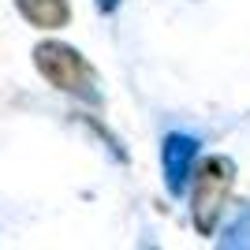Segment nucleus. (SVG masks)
<instances>
[{
    "label": "nucleus",
    "mask_w": 250,
    "mask_h": 250,
    "mask_svg": "<svg viewBox=\"0 0 250 250\" xmlns=\"http://www.w3.org/2000/svg\"><path fill=\"white\" fill-rule=\"evenodd\" d=\"M34 67L49 86H56L60 94H71L86 104H101V90H97V71L90 67L83 52L63 42H42L34 49Z\"/></svg>",
    "instance_id": "obj_1"
},
{
    "label": "nucleus",
    "mask_w": 250,
    "mask_h": 250,
    "mask_svg": "<svg viewBox=\"0 0 250 250\" xmlns=\"http://www.w3.org/2000/svg\"><path fill=\"white\" fill-rule=\"evenodd\" d=\"M190 176H194V183H190V220L202 235H213L220 217H224V206L231 198V187H235V161L224 153H213Z\"/></svg>",
    "instance_id": "obj_2"
},
{
    "label": "nucleus",
    "mask_w": 250,
    "mask_h": 250,
    "mask_svg": "<svg viewBox=\"0 0 250 250\" xmlns=\"http://www.w3.org/2000/svg\"><path fill=\"white\" fill-rule=\"evenodd\" d=\"M194 157H198V138L183 135V131H172L161 142V168H165V187L168 194H183L190 183V172H194Z\"/></svg>",
    "instance_id": "obj_3"
},
{
    "label": "nucleus",
    "mask_w": 250,
    "mask_h": 250,
    "mask_svg": "<svg viewBox=\"0 0 250 250\" xmlns=\"http://www.w3.org/2000/svg\"><path fill=\"white\" fill-rule=\"evenodd\" d=\"M15 8L38 30H60L71 19V4L67 0H15Z\"/></svg>",
    "instance_id": "obj_4"
},
{
    "label": "nucleus",
    "mask_w": 250,
    "mask_h": 250,
    "mask_svg": "<svg viewBox=\"0 0 250 250\" xmlns=\"http://www.w3.org/2000/svg\"><path fill=\"white\" fill-rule=\"evenodd\" d=\"M217 250H250V202L228 220V228H224V235H220Z\"/></svg>",
    "instance_id": "obj_5"
},
{
    "label": "nucleus",
    "mask_w": 250,
    "mask_h": 250,
    "mask_svg": "<svg viewBox=\"0 0 250 250\" xmlns=\"http://www.w3.org/2000/svg\"><path fill=\"white\" fill-rule=\"evenodd\" d=\"M116 8H120V0H97V11H104V15H112Z\"/></svg>",
    "instance_id": "obj_6"
}]
</instances>
